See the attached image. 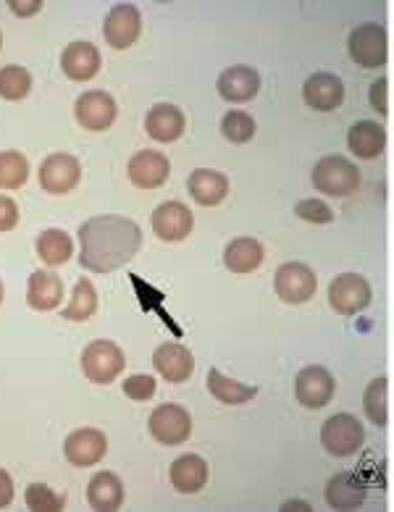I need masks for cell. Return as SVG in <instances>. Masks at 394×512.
I'll return each instance as SVG.
<instances>
[{
  "mask_svg": "<svg viewBox=\"0 0 394 512\" xmlns=\"http://www.w3.org/2000/svg\"><path fill=\"white\" fill-rule=\"evenodd\" d=\"M142 32V14L134 3H116L108 11L106 24H103V37H106L108 48L127 50L137 43Z\"/></svg>",
  "mask_w": 394,
  "mask_h": 512,
  "instance_id": "9",
  "label": "cell"
},
{
  "mask_svg": "<svg viewBox=\"0 0 394 512\" xmlns=\"http://www.w3.org/2000/svg\"><path fill=\"white\" fill-rule=\"evenodd\" d=\"M255 129H258L255 127V119L245 111H229L224 113V119H221V134H224L232 145H245V142L253 140Z\"/></svg>",
  "mask_w": 394,
  "mask_h": 512,
  "instance_id": "34",
  "label": "cell"
},
{
  "mask_svg": "<svg viewBox=\"0 0 394 512\" xmlns=\"http://www.w3.org/2000/svg\"><path fill=\"white\" fill-rule=\"evenodd\" d=\"M184 127H187L184 113L176 106H171V103H158V106H153L148 111V119H145V129H148V134L155 142L179 140L184 134Z\"/></svg>",
  "mask_w": 394,
  "mask_h": 512,
  "instance_id": "25",
  "label": "cell"
},
{
  "mask_svg": "<svg viewBox=\"0 0 394 512\" xmlns=\"http://www.w3.org/2000/svg\"><path fill=\"white\" fill-rule=\"evenodd\" d=\"M0 48H3V35H0Z\"/></svg>",
  "mask_w": 394,
  "mask_h": 512,
  "instance_id": "44",
  "label": "cell"
},
{
  "mask_svg": "<svg viewBox=\"0 0 394 512\" xmlns=\"http://www.w3.org/2000/svg\"><path fill=\"white\" fill-rule=\"evenodd\" d=\"M371 108L381 116H389V79L387 77H379L376 82L371 85Z\"/></svg>",
  "mask_w": 394,
  "mask_h": 512,
  "instance_id": "38",
  "label": "cell"
},
{
  "mask_svg": "<svg viewBox=\"0 0 394 512\" xmlns=\"http://www.w3.org/2000/svg\"><path fill=\"white\" fill-rule=\"evenodd\" d=\"M95 310H98V292L90 279H79L71 292V302L64 308V321H90Z\"/></svg>",
  "mask_w": 394,
  "mask_h": 512,
  "instance_id": "30",
  "label": "cell"
},
{
  "mask_svg": "<svg viewBox=\"0 0 394 512\" xmlns=\"http://www.w3.org/2000/svg\"><path fill=\"white\" fill-rule=\"evenodd\" d=\"M27 302L32 310L48 313L56 310L64 302V281L53 271H35L29 276L27 284Z\"/></svg>",
  "mask_w": 394,
  "mask_h": 512,
  "instance_id": "21",
  "label": "cell"
},
{
  "mask_svg": "<svg viewBox=\"0 0 394 512\" xmlns=\"http://www.w3.org/2000/svg\"><path fill=\"white\" fill-rule=\"evenodd\" d=\"M127 174L134 187H140V190H158V187L169 182L171 163L158 150H140V153H134L129 158Z\"/></svg>",
  "mask_w": 394,
  "mask_h": 512,
  "instance_id": "14",
  "label": "cell"
},
{
  "mask_svg": "<svg viewBox=\"0 0 394 512\" xmlns=\"http://www.w3.org/2000/svg\"><path fill=\"white\" fill-rule=\"evenodd\" d=\"M127 365L124 350L111 339H95L82 352V371L92 384H113Z\"/></svg>",
  "mask_w": 394,
  "mask_h": 512,
  "instance_id": "3",
  "label": "cell"
},
{
  "mask_svg": "<svg viewBox=\"0 0 394 512\" xmlns=\"http://www.w3.org/2000/svg\"><path fill=\"white\" fill-rule=\"evenodd\" d=\"M29 179V161L19 150L0 153V190H19Z\"/></svg>",
  "mask_w": 394,
  "mask_h": 512,
  "instance_id": "32",
  "label": "cell"
},
{
  "mask_svg": "<svg viewBox=\"0 0 394 512\" xmlns=\"http://www.w3.org/2000/svg\"><path fill=\"white\" fill-rule=\"evenodd\" d=\"M148 428H150V436H153L158 444L179 447V444H184L187 439H190L192 418L182 405L166 402V405H158L153 413H150Z\"/></svg>",
  "mask_w": 394,
  "mask_h": 512,
  "instance_id": "7",
  "label": "cell"
},
{
  "mask_svg": "<svg viewBox=\"0 0 394 512\" xmlns=\"http://www.w3.org/2000/svg\"><path fill=\"white\" fill-rule=\"evenodd\" d=\"M150 224H153L155 237L163 239V242H182L184 237H190L195 216H192L187 205L171 200V203H163L155 208Z\"/></svg>",
  "mask_w": 394,
  "mask_h": 512,
  "instance_id": "15",
  "label": "cell"
},
{
  "mask_svg": "<svg viewBox=\"0 0 394 512\" xmlns=\"http://www.w3.org/2000/svg\"><path fill=\"white\" fill-rule=\"evenodd\" d=\"M363 407H366L368 421L373 426L384 428L389 423V381L387 379H373L366 386L363 394Z\"/></svg>",
  "mask_w": 394,
  "mask_h": 512,
  "instance_id": "31",
  "label": "cell"
},
{
  "mask_svg": "<svg viewBox=\"0 0 394 512\" xmlns=\"http://www.w3.org/2000/svg\"><path fill=\"white\" fill-rule=\"evenodd\" d=\"M347 48H350V58L358 66H363V69H381L389 58L387 29H384V24L376 22L360 24V27L350 32Z\"/></svg>",
  "mask_w": 394,
  "mask_h": 512,
  "instance_id": "4",
  "label": "cell"
},
{
  "mask_svg": "<svg viewBox=\"0 0 394 512\" xmlns=\"http://www.w3.org/2000/svg\"><path fill=\"white\" fill-rule=\"evenodd\" d=\"M216 90L226 103H247L261 92V74L253 66H229L221 71Z\"/></svg>",
  "mask_w": 394,
  "mask_h": 512,
  "instance_id": "17",
  "label": "cell"
},
{
  "mask_svg": "<svg viewBox=\"0 0 394 512\" xmlns=\"http://www.w3.org/2000/svg\"><path fill=\"white\" fill-rule=\"evenodd\" d=\"M274 289L279 300H284L287 305H303L316 295V271L305 263H284L274 276Z\"/></svg>",
  "mask_w": 394,
  "mask_h": 512,
  "instance_id": "8",
  "label": "cell"
},
{
  "mask_svg": "<svg viewBox=\"0 0 394 512\" xmlns=\"http://www.w3.org/2000/svg\"><path fill=\"white\" fill-rule=\"evenodd\" d=\"M263 263V245L253 237L232 239L224 250V266L232 274H253Z\"/></svg>",
  "mask_w": 394,
  "mask_h": 512,
  "instance_id": "27",
  "label": "cell"
},
{
  "mask_svg": "<svg viewBox=\"0 0 394 512\" xmlns=\"http://www.w3.org/2000/svg\"><path fill=\"white\" fill-rule=\"evenodd\" d=\"M313 187L321 195L347 197L360 187L358 166L345 155H326L313 169Z\"/></svg>",
  "mask_w": 394,
  "mask_h": 512,
  "instance_id": "2",
  "label": "cell"
},
{
  "mask_svg": "<svg viewBox=\"0 0 394 512\" xmlns=\"http://www.w3.org/2000/svg\"><path fill=\"white\" fill-rule=\"evenodd\" d=\"M303 100L305 106L313 108V111H337L345 100V85L337 74H329V71H318V74H310L303 85Z\"/></svg>",
  "mask_w": 394,
  "mask_h": 512,
  "instance_id": "16",
  "label": "cell"
},
{
  "mask_svg": "<svg viewBox=\"0 0 394 512\" xmlns=\"http://www.w3.org/2000/svg\"><path fill=\"white\" fill-rule=\"evenodd\" d=\"M61 69L71 82H87L100 71L98 48L92 43H85V40L66 45L64 56H61Z\"/></svg>",
  "mask_w": 394,
  "mask_h": 512,
  "instance_id": "20",
  "label": "cell"
},
{
  "mask_svg": "<svg viewBox=\"0 0 394 512\" xmlns=\"http://www.w3.org/2000/svg\"><path fill=\"white\" fill-rule=\"evenodd\" d=\"M108 452V439L98 428H77L66 436L64 455L74 468L98 465Z\"/></svg>",
  "mask_w": 394,
  "mask_h": 512,
  "instance_id": "13",
  "label": "cell"
},
{
  "mask_svg": "<svg viewBox=\"0 0 394 512\" xmlns=\"http://www.w3.org/2000/svg\"><path fill=\"white\" fill-rule=\"evenodd\" d=\"M11 502H14V481H11L6 470L0 468V510L11 505Z\"/></svg>",
  "mask_w": 394,
  "mask_h": 512,
  "instance_id": "41",
  "label": "cell"
},
{
  "mask_svg": "<svg viewBox=\"0 0 394 512\" xmlns=\"http://www.w3.org/2000/svg\"><path fill=\"white\" fill-rule=\"evenodd\" d=\"M208 392L219 402H224V405H245L253 397H258V386L240 384V381L224 376L219 368H211L208 371Z\"/></svg>",
  "mask_w": 394,
  "mask_h": 512,
  "instance_id": "28",
  "label": "cell"
},
{
  "mask_svg": "<svg viewBox=\"0 0 394 512\" xmlns=\"http://www.w3.org/2000/svg\"><path fill=\"white\" fill-rule=\"evenodd\" d=\"M124 394L134 402H148L155 394V379L153 376H145V373L129 376V379L124 381Z\"/></svg>",
  "mask_w": 394,
  "mask_h": 512,
  "instance_id": "37",
  "label": "cell"
},
{
  "mask_svg": "<svg viewBox=\"0 0 394 512\" xmlns=\"http://www.w3.org/2000/svg\"><path fill=\"white\" fill-rule=\"evenodd\" d=\"M8 8H11L16 16L27 19V16H35L37 11L43 8V0H27V3H22V0H8Z\"/></svg>",
  "mask_w": 394,
  "mask_h": 512,
  "instance_id": "40",
  "label": "cell"
},
{
  "mask_svg": "<svg viewBox=\"0 0 394 512\" xmlns=\"http://www.w3.org/2000/svg\"><path fill=\"white\" fill-rule=\"evenodd\" d=\"M35 247L43 263L53 268L69 263V258L74 255V242H71V237L64 229H48V232H43L37 237Z\"/></svg>",
  "mask_w": 394,
  "mask_h": 512,
  "instance_id": "29",
  "label": "cell"
},
{
  "mask_svg": "<svg viewBox=\"0 0 394 512\" xmlns=\"http://www.w3.org/2000/svg\"><path fill=\"white\" fill-rule=\"evenodd\" d=\"M295 507H297V510H310L308 502H300V499H297V502H287V505H284L282 510H295Z\"/></svg>",
  "mask_w": 394,
  "mask_h": 512,
  "instance_id": "42",
  "label": "cell"
},
{
  "mask_svg": "<svg viewBox=\"0 0 394 512\" xmlns=\"http://www.w3.org/2000/svg\"><path fill=\"white\" fill-rule=\"evenodd\" d=\"M32 90V74L24 66H3L0 69V98L3 100H24Z\"/></svg>",
  "mask_w": 394,
  "mask_h": 512,
  "instance_id": "33",
  "label": "cell"
},
{
  "mask_svg": "<svg viewBox=\"0 0 394 512\" xmlns=\"http://www.w3.org/2000/svg\"><path fill=\"white\" fill-rule=\"evenodd\" d=\"M19 224V205L11 197L0 195V232H11Z\"/></svg>",
  "mask_w": 394,
  "mask_h": 512,
  "instance_id": "39",
  "label": "cell"
},
{
  "mask_svg": "<svg viewBox=\"0 0 394 512\" xmlns=\"http://www.w3.org/2000/svg\"><path fill=\"white\" fill-rule=\"evenodd\" d=\"M368 486L366 481L358 476V473H352V470H342L337 476L329 478V484L324 489L326 505L331 510H355L366 502Z\"/></svg>",
  "mask_w": 394,
  "mask_h": 512,
  "instance_id": "19",
  "label": "cell"
},
{
  "mask_svg": "<svg viewBox=\"0 0 394 512\" xmlns=\"http://www.w3.org/2000/svg\"><path fill=\"white\" fill-rule=\"evenodd\" d=\"M187 190L197 205L213 208V205L224 203V197L229 195V179L216 169H195L187 179Z\"/></svg>",
  "mask_w": 394,
  "mask_h": 512,
  "instance_id": "22",
  "label": "cell"
},
{
  "mask_svg": "<svg viewBox=\"0 0 394 512\" xmlns=\"http://www.w3.org/2000/svg\"><path fill=\"white\" fill-rule=\"evenodd\" d=\"M79 245V266L92 274H111L140 253L142 229L132 218L106 213L79 226Z\"/></svg>",
  "mask_w": 394,
  "mask_h": 512,
  "instance_id": "1",
  "label": "cell"
},
{
  "mask_svg": "<svg viewBox=\"0 0 394 512\" xmlns=\"http://www.w3.org/2000/svg\"><path fill=\"white\" fill-rule=\"evenodd\" d=\"M295 216H300L308 224H331L334 221V211L324 200H300L295 205Z\"/></svg>",
  "mask_w": 394,
  "mask_h": 512,
  "instance_id": "36",
  "label": "cell"
},
{
  "mask_svg": "<svg viewBox=\"0 0 394 512\" xmlns=\"http://www.w3.org/2000/svg\"><path fill=\"white\" fill-rule=\"evenodd\" d=\"M363 439H366L363 423L352 413L331 415L329 421L321 426V444L334 457L358 455V449L363 447Z\"/></svg>",
  "mask_w": 394,
  "mask_h": 512,
  "instance_id": "5",
  "label": "cell"
},
{
  "mask_svg": "<svg viewBox=\"0 0 394 512\" xmlns=\"http://www.w3.org/2000/svg\"><path fill=\"white\" fill-rule=\"evenodd\" d=\"M0 302H3V281H0Z\"/></svg>",
  "mask_w": 394,
  "mask_h": 512,
  "instance_id": "43",
  "label": "cell"
},
{
  "mask_svg": "<svg viewBox=\"0 0 394 512\" xmlns=\"http://www.w3.org/2000/svg\"><path fill=\"white\" fill-rule=\"evenodd\" d=\"M116 100L103 90H90L82 92L74 103V116H77V124L87 132H106L116 121Z\"/></svg>",
  "mask_w": 394,
  "mask_h": 512,
  "instance_id": "11",
  "label": "cell"
},
{
  "mask_svg": "<svg viewBox=\"0 0 394 512\" xmlns=\"http://www.w3.org/2000/svg\"><path fill=\"white\" fill-rule=\"evenodd\" d=\"M87 502L92 510L100 512H116L124 505V484L121 478L111 470H100L90 478L87 484Z\"/></svg>",
  "mask_w": 394,
  "mask_h": 512,
  "instance_id": "23",
  "label": "cell"
},
{
  "mask_svg": "<svg viewBox=\"0 0 394 512\" xmlns=\"http://www.w3.org/2000/svg\"><path fill=\"white\" fill-rule=\"evenodd\" d=\"M24 502L32 512H61L66 507L64 494H56L45 484H29L27 494H24Z\"/></svg>",
  "mask_w": 394,
  "mask_h": 512,
  "instance_id": "35",
  "label": "cell"
},
{
  "mask_svg": "<svg viewBox=\"0 0 394 512\" xmlns=\"http://www.w3.org/2000/svg\"><path fill=\"white\" fill-rule=\"evenodd\" d=\"M82 179V163L71 153H50L40 166V187L48 195H69Z\"/></svg>",
  "mask_w": 394,
  "mask_h": 512,
  "instance_id": "10",
  "label": "cell"
},
{
  "mask_svg": "<svg viewBox=\"0 0 394 512\" xmlns=\"http://www.w3.org/2000/svg\"><path fill=\"white\" fill-rule=\"evenodd\" d=\"M347 148L363 161H373L387 148V129L376 121H358L347 132Z\"/></svg>",
  "mask_w": 394,
  "mask_h": 512,
  "instance_id": "24",
  "label": "cell"
},
{
  "mask_svg": "<svg viewBox=\"0 0 394 512\" xmlns=\"http://www.w3.org/2000/svg\"><path fill=\"white\" fill-rule=\"evenodd\" d=\"M153 365L155 371L161 373L169 384H184V381H190V376L195 373V358H192V352L187 350L184 344L176 342H166L161 344V347H155Z\"/></svg>",
  "mask_w": 394,
  "mask_h": 512,
  "instance_id": "18",
  "label": "cell"
},
{
  "mask_svg": "<svg viewBox=\"0 0 394 512\" xmlns=\"http://www.w3.org/2000/svg\"><path fill=\"white\" fill-rule=\"evenodd\" d=\"M371 284L360 274H339L329 284V305L339 316H358L371 305Z\"/></svg>",
  "mask_w": 394,
  "mask_h": 512,
  "instance_id": "6",
  "label": "cell"
},
{
  "mask_svg": "<svg viewBox=\"0 0 394 512\" xmlns=\"http://www.w3.org/2000/svg\"><path fill=\"white\" fill-rule=\"evenodd\" d=\"M169 476L179 494H197L208 484V463L200 455H182L171 463Z\"/></svg>",
  "mask_w": 394,
  "mask_h": 512,
  "instance_id": "26",
  "label": "cell"
},
{
  "mask_svg": "<svg viewBox=\"0 0 394 512\" xmlns=\"http://www.w3.org/2000/svg\"><path fill=\"white\" fill-rule=\"evenodd\" d=\"M334 392H337L334 376L321 365H308V368L297 373L295 397L308 410H321V407L329 405Z\"/></svg>",
  "mask_w": 394,
  "mask_h": 512,
  "instance_id": "12",
  "label": "cell"
}]
</instances>
